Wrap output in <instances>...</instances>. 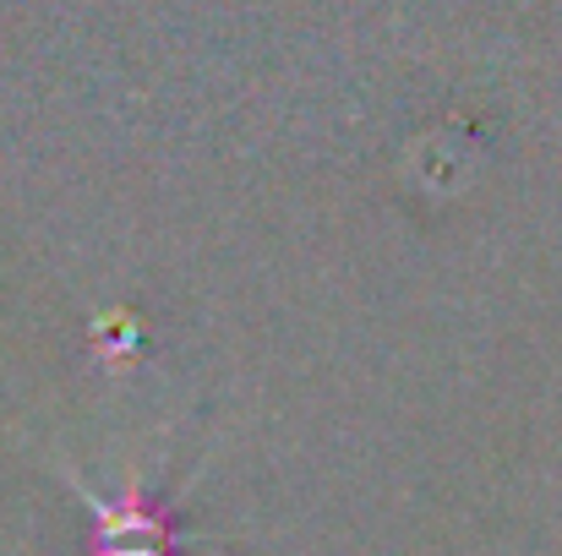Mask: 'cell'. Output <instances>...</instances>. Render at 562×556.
<instances>
[{
	"mask_svg": "<svg viewBox=\"0 0 562 556\" xmlns=\"http://www.w3.org/2000/svg\"><path fill=\"white\" fill-rule=\"evenodd\" d=\"M71 491L93 513V556H181L187 530L176 524V508L148 497L143 486H126L121 497L93 491L77 469H66Z\"/></svg>",
	"mask_w": 562,
	"mask_h": 556,
	"instance_id": "cell-1",
	"label": "cell"
}]
</instances>
